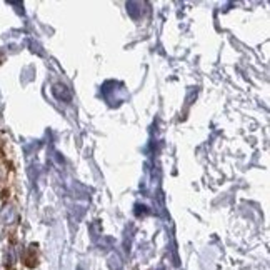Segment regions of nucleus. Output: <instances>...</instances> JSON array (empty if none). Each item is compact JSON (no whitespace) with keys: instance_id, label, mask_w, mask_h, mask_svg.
<instances>
[]
</instances>
